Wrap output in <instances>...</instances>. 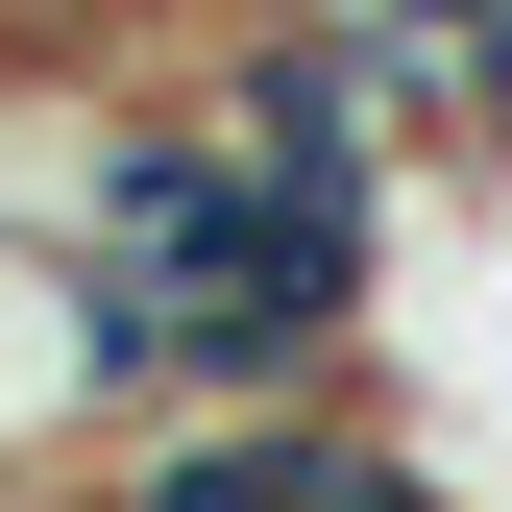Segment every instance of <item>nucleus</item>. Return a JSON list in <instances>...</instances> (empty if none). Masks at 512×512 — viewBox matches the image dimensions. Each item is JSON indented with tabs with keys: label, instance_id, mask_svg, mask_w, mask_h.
I'll use <instances>...</instances> for the list:
<instances>
[{
	"label": "nucleus",
	"instance_id": "f257e3e1",
	"mask_svg": "<svg viewBox=\"0 0 512 512\" xmlns=\"http://www.w3.org/2000/svg\"><path fill=\"white\" fill-rule=\"evenodd\" d=\"M342 415L366 391H244V415H122L74 512H317V464H342Z\"/></svg>",
	"mask_w": 512,
	"mask_h": 512
},
{
	"label": "nucleus",
	"instance_id": "f03ea898",
	"mask_svg": "<svg viewBox=\"0 0 512 512\" xmlns=\"http://www.w3.org/2000/svg\"><path fill=\"white\" fill-rule=\"evenodd\" d=\"M98 439H122V391H98V293H74V244H0V512H74Z\"/></svg>",
	"mask_w": 512,
	"mask_h": 512
},
{
	"label": "nucleus",
	"instance_id": "7ed1b4c3",
	"mask_svg": "<svg viewBox=\"0 0 512 512\" xmlns=\"http://www.w3.org/2000/svg\"><path fill=\"white\" fill-rule=\"evenodd\" d=\"M317 512H488V488H464V464H415L391 415H342V464H317Z\"/></svg>",
	"mask_w": 512,
	"mask_h": 512
}]
</instances>
